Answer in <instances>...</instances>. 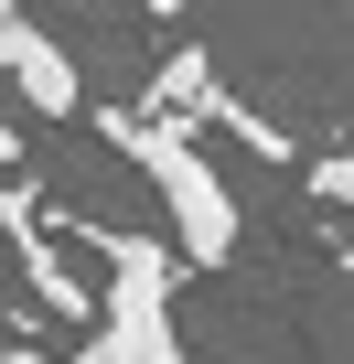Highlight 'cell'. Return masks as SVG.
Returning <instances> with one entry per match:
<instances>
[{"instance_id": "6da1fadb", "label": "cell", "mask_w": 354, "mask_h": 364, "mask_svg": "<svg viewBox=\"0 0 354 364\" xmlns=\"http://www.w3.org/2000/svg\"><path fill=\"white\" fill-rule=\"evenodd\" d=\"M86 118L140 161V182L161 193L172 257H183V268H226V257H236V193H226V171L204 161L194 118H140V107H86Z\"/></svg>"}, {"instance_id": "7a4b0ae2", "label": "cell", "mask_w": 354, "mask_h": 364, "mask_svg": "<svg viewBox=\"0 0 354 364\" xmlns=\"http://www.w3.org/2000/svg\"><path fill=\"white\" fill-rule=\"evenodd\" d=\"M97 257H108V279H97V321H86V343L54 353V364H194L183 332H172V247L108 225Z\"/></svg>"}, {"instance_id": "3957f363", "label": "cell", "mask_w": 354, "mask_h": 364, "mask_svg": "<svg viewBox=\"0 0 354 364\" xmlns=\"http://www.w3.org/2000/svg\"><path fill=\"white\" fill-rule=\"evenodd\" d=\"M0 86H11L33 118H86L97 97H86V75H76V54L22 11V22H0Z\"/></svg>"}, {"instance_id": "277c9868", "label": "cell", "mask_w": 354, "mask_h": 364, "mask_svg": "<svg viewBox=\"0 0 354 364\" xmlns=\"http://www.w3.org/2000/svg\"><path fill=\"white\" fill-rule=\"evenodd\" d=\"M301 182L322 204H354V150H333V161H301Z\"/></svg>"}, {"instance_id": "5b68a950", "label": "cell", "mask_w": 354, "mask_h": 364, "mask_svg": "<svg viewBox=\"0 0 354 364\" xmlns=\"http://www.w3.org/2000/svg\"><path fill=\"white\" fill-rule=\"evenodd\" d=\"M11 171H22V129L0 118V182H11Z\"/></svg>"}, {"instance_id": "8992f818", "label": "cell", "mask_w": 354, "mask_h": 364, "mask_svg": "<svg viewBox=\"0 0 354 364\" xmlns=\"http://www.w3.org/2000/svg\"><path fill=\"white\" fill-rule=\"evenodd\" d=\"M150 11H161V22H183V11H194V0H150Z\"/></svg>"}, {"instance_id": "52a82bcc", "label": "cell", "mask_w": 354, "mask_h": 364, "mask_svg": "<svg viewBox=\"0 0 354 364\" xmlns=\"http://www.w3.org/2000/svg\"><path fill=\"white\" fill-rule=\"evenodd\" d=\"M22 11H33V0H0V22H22Z\"/></svg>"}, {"instance_id": "ba28073f", "label": "cell", "mask_w": 354, "mask_h": 364, "mask_svg": "<svg viewBox=\"0 0 354 364\" xmlns=\"http://www.w3.org/2000/svg\"><path fill=\"white\" fill-rule=\"evenodd\" d=\"M343 279H354V247H343Z\"/></svg>"}]
</instances>
